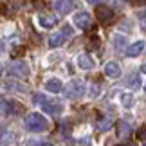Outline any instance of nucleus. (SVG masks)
Instances as JSON below:
<instances>
[{"label":"nucleus","mask_w":146,"mask_h":146,"mask_svg":"<svg viewBox=\"0 0 146 146\" xmlns=\"http://www.w3.org/2000/svg\"><path fill=\"white\" fill-rule=\"evenodd\" d=\"M25 128L29 132H43V130H47V119L42 114H38V112L29 114L25 119Z\"/></svg>","instance_id":"1"},{"label":"nucleus","mask_w":146,"mask_h":146,"mask_svg":"<svg viewBox=\"0 0 146 146\" xmlns=\"http://www.w3.org/2000/svg\"><path fill=\"white\" fill-rule=\"evenodd\" d=\"M85 94V83L83 81H70L65 88V96L69 99H76V98H81Z\"/></svg>","instance_id":"2"},{"label":"nucleus","mask_w":146,"mask_h":146,"mask_svg":"<svg viewBox=\"0 0 146 146\" xmlns=\"http://www.w3.org/2000/svg\"><path fill=\"white\" fill-rule=\"evenodd\" d=\"M70 35H72V29H70L69 25H65L63 29H61V33H56V35L50 36V40H49L50 47H60L61 43L67 40V36H70Z\"/></svg>","instance_id":"3"},{"label":"nucleus","mask_w":146,"mask_h":146,"mask_svg":"<svg viewBox=\"0 0 146 146\" xmlns=\"http://www.w3.org/2000/svg\"><path fill=\"white\" fill-rule=\"evenodd\" d=\"M9 74L16 78H27L29 76V67L24 61H15L13 65H9Z\"/></svg>","instance_id":"4"},{"label":"nucleus","mask_w":146,"mask_h":146,"mask_svg":"<svg viewBox=\"0 0 146 146\" xmlns=\"http://www.w3.org/2000/svg\"><path fill=\"white\" fill-rule=\"evenodd\" d=\"M74 24L80 27V29L87 31V29H90V27H92V18H90V15H88V13H78L74 16Z\"/></svg>","instance_id":"5"},{"label":"nucleus","mask_w":146,"mask_h":146,"mask_svg":"<svg viewBox=\"0 0 146 146\" xmlns=\"http://www.w3.org/2000/svg\"><path fill=\"white\" fill-rule=\"evenodd\" d=\"M96 18L101 22V24L108 22L112 18V9L106 7V5H98V7H96Z\"/></svg>","instance_id":"6"},{"label":"nucleus","mask_w":146,"mask_h":146,"mask_svg":"<svg viewBox=\"0 0 146 146\" xmlns=\"http://www.w3.org/2000/svg\"><path fill=\"white\" fill-rule=\"evenodd\" d=\"M42 108L45 110L47 114H50V115H60V114H61V110H63V106H61L58 101H50V99H49L47 103L42 106Z\"/></svg>","instance_id":"7"},{"label":"nucleus","mask_w":146,"mask_h":146,"mask_svg":"<svg viewBox=\"0 0 146 146\" xmlns=\"http://www.w3.org/2000/svg\"><path fill=\"white\" fill-rule=\"evenodd\" d=\"M105 74L108 76V78H119V76H121L119 65H117L115 61H108V63L105 65Z\"/></svg>","instance_id":"8"},{"label":"nucleus","mask_w":146,"mask_h":146,"mask_svg":"<svg viewBox=\"0 0 146 146\" xmlns=\"http://www.w3.org/2000/svg\"><path fill=\"white\" fill-rule=\"evenodd\" d=\"M144 50V42H135L133 45H130L126 49V54L130 56V58H135V56H139Z\"/></svg>","instance_id":"9"},{"label":"nucleus","mask_w":146,"mask_h":146,"mask_svg":"<svg viewBox=\"0 0 146 146\" xmlns=\"http://www.w3.org/2000/svg\"><path fill=\"white\" fill-rule=\"evenodd\" d=\"M78 65H80L81 69H85V70H90L94 67V61H92V58L88 54H80L78 56Z\"/></svg>","instance_id":"10"},{"label":"nucleus","mask_w":146,"mask_h":146,"mask_svg":"<svg viewBox=\"0 0 146 146\" xmlns=\"http://www.w3.org/2000/svg\"><path fill=\"white\" fill-rule=\"evenodd\" d=\"M45 88L49 92H61L63 90V85H61V81L60 80H56V78H52V80H47L45 81Z\"/></svg>","instance_id":"11"},{"label":"nucleus","mask_w":146,"mask_h":146,"mask_svg":"<svg viewBox=\"0 0 146 146\" xmlns=\"http://www.w3.org/2000/svg\"><path fill=\"white\" fill-rule=\"evenodd\" d=\"M56 9H58L61 15H67L74 9V4H72V0H60V2L56 4Z\"/></svg>","instance_id":"12"},{"label":"nucleus","mask_w":146,"mask_h":146,"mask_svg":"<svg viewBox=\"0 0 146 146\" xmlns=\"http://www.w3.org/2000/svg\"><path fill=\"white\" fill-rule=\"evenodd\" d=\"M117 133H119V137H121V139H123V137L126 139V137L132 133L130 125H128L126 121H119V123H117Z\"/></svg>","instance_id":"13"},{"label":"nucleus","mask_w":146,"mask_h":146,"mask_svg":"<svg viewBox=\"0 0 146 146\" xmlns=\"http://www.w3.org/2000/svg\"><path fill=\"white\" fill-rule=\"evenodd\" d=\"M40 24L49 29V27L56 25V18H54V16H40Z\"/></svg>","instance_id":"14"},{"label":"nucleus","mask_w":146,"mask_h":146,"mask_svg":"<svg viewBox=\"0 0 146 146\" xmlns=\"http://www.w3.org/2000/svg\"><path fill=\"white\" fill-rule=\"evenodd\" d=\"M47 101H49V99H47L45 96H43V94H40V92L33 96V103H35V105H40V106H43V105L47 103Z\"/></svg>","instance_id":"15"},{"label":"nucleus","mask_w":146,"mask_h":146,"mask_svg":"<svg viewBox=\"0 0 146 146\" xmlns=\"http://www.w3.org/2000/svg\"><path fill=\"white\" fill-rule=\"evenodd\" d=\"M25 146H50V143L43 141V139H29Z\"/></svg>","instance_id":"16"},{"label":"nucleus","mask_w":146,"mask_h":146,"mask_svg":"<svg viewBox=\"0 0 146 146\" xmlns=\"http://www.w3.org/2000/svg\"><path fill=\"white\" fill-rule=\"evenodd\" d=\"M123 105H125L126 108H130L133 105V96L132 94H123Z\"/></svg>","instance_id":"17"},{"label":"nucleus","mask_w":146,"mask_h":146,"mask_svg":"<svg viewBox=\"0 0 146 146\" xmlns=\"http://www.w3.org/2000/svg\"><path fill=\"white\" fill-rule=\"evenodd\" d=\"M96 128H98V130L99 132H103V130H106V128H110V121L108 119H103V121H99V123H96Z\"/></svg>","instance_id":"18"},{"label":"nucleus","mask_w":146,"mask_h":146,"mask_svg":"<svg viewBox=\"0 0 146 146\" xmlns=\"http://www.w3.org/2000/svg\"><path fill=\"white\" fill-rule=\"evenodd\" d=\"M137 80H139V76H132V78H130V83H128V85H130L132 88H137V87H139Z\"/></svg>","instance_id":"19"},{"label":"nucleus","mask_w":146,"mask_h":146,"mask_svg":"<svg viewBox=\"0 0 146 146\" xmlns=\"http://www.w3.org/2000/svg\"><path fill=\"white\" fill-rule=\"evenodd\" d=\"M115 47H117V50H123V38L121 36L115 38Z\"/></svg>","instance_id":"20"},{"label":"nucleus","mask_w":146,"mask_h":146,"mask_svg":"<svg viewBox=\"0 0 146 146\" xmlns=\"http://www.w3.org/2000/svg\"><path fill=\"white\" fill-rule=\"evenodd\" d=\"M139 137H141V139H146V125H143L141 128H139Z\"/></svg>","instance_id":"21"},{"label":"nucleus","mask_w":146,"mask_h":146,"mask_svg":"<svg viewBox=\"0 0 146 146\" xmlns=\"http://www.w3.org/2000/svg\"><path fill=\"white\" fill-rule=\"evenodd\" d=\"M108 2H110L112 5H117V7H119V5L125 4V0H108Z\"/></svg>","instance_id":"22"},{"label":"nucleus","mask_w":146,"mask_h":146,"mask_svg":"<svg viewBox=\"0 0 146 146\" xmlns=\"http://www.w3.org/2000/svg\"><path fill=\"white\" fill-rule=\"evenodd\" d=\"M130 2L133 4V5H141V4H144L146 0H130Z\"/></svg>","instance_id":"23"},{"label":"nucleus","mask_w":146,"mask_h":146,"mask_svg":"<svg viewBox=\"0 0 146 146\" xmlns=\"http://www.w3.org/2000/svg\"><path fill=\"white\" fill-rule=\"evenodd\" d=\"M88 4H99V2H103V0H87Z\"/></svg>","instance_id":"24"},{"label":"nucleus","mask_w":146,"mask_h":146,"mask_svg":"<svg viewBox=\"0 0 146 146\" xmlns=\"http://www.w3.org/2000/svg\"><path fill=\"white\" fill-rule=\"evenodd\" d=\"M141 70H143V72H146V63L143 65V69H141Z\"/></svg>","instance_id":"25"},{"label":"nucleus","mask_w":146,"mask_h":146,"mask_svg":"<svg viewBox=\"0 0 146 146\" xmlns=\"http://www.w3.org/2000/svg\"><path fill=\"white\" fill-rule=\"evenodd\" d=\"M144 90H146V87H144Z\"/></svg>","instance_id":"26"}]
</instances>
